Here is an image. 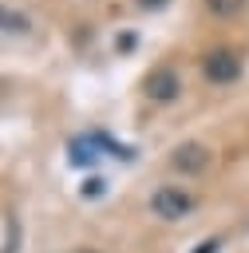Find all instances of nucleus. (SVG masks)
I'll use <instances>...</instances> for the list:
<instances>
[{
	"label": "nucleus",
	"mask_w": 249,
	"mask_h": 253,
	"mask_svg": "<svg viewBox=\"0 0 249 253\" xmlns=\"http://www.w3.org/2000/svg\"><path fill=\"white\" fill-rule=\"evenodd\" d=\"M190 210H194V194L186 186H158L150 194V213L158 221H182L190 217Z\"/></svg>",
	"instance_id": "f257e3e1"
},
{
	"label": "nucleus",
	"mask_w": 249,
	"mask_h": 253,
	"mask_svg": "<svg viewBox=\"0 0 249 253\" xmlns=\"http://www.w3.org/2000/svg\"><path fill=\"white\" fill-rule=\"evenodd\" d=\"M241 55L233 51V47H213V51H206V59H202V71H206V79L209 83H217V87H229V83H237L241 79Z\"/></svg>",
	"instance_id": "f03ea898"
},
{
	"label": "nucleus",
	"mask_w": 249,
	"mask_h": 253,
	"mask_svg": "<svg viewBox=\"0 0 249 253\" xmlns=\"http://www.w3.org/2000/svg\"><path fill=\"white\" fill-rule=\"evenodd\" d=\"M142 95L150 99V103H174L178 95H182V75L170 67V63H162V67H154L146 79H142Z\"/></svg>",
	"instance_id": "7ed1b4c3"
},
{
	"label": "nucleus",
	"mask_w": 249,
	"mask_h": 253,
	"mask_svg": "<svg viewBox=\"0 0 249 253\" xmlns=\"http://www.w3.org/2000/svg\"><path fill=\"white\" fill-rule=\"evenodd\" d=\"M209 162H213V150H209L206 142H182V146H174V154H170V166H174L178 174H186V178L202 174Z\"/></svg>",
	"instance_id": "20e7f679"
},
{
	"label": "nucleus",
	"mask_w": 249,
	"mask_h": 253,
	"mask_svg": "<svg viewBox=\"0 0 249 253\" xmlns=\"http://www.w3.org/2000/svg\"><path fill=\"white\" fill-rule=\"evenodd\" d=\"M99 146H107V138L103 134H79V138H71V166H95L99 162Z\"/></svg>",
	"instance_id": "39448f33"
},
{
	"label": "nucleus",
	"mask_w": 249,
	"mask_h": 253,
	"mask_svg": "<svg viewBox=\"0 0 249 253\" xmlns=\"http://www.w3.org/2000/svg\"><path fill=\"white\" fill-rule=\"evenodd\" d=\"M241 8H245V0H206V12L217 20H233Z\"/></svg>",
	"instance_id": "423d86ee"
},
{
	"label": "nucleus",
	"mask_w": 249,
	"mask_h": 253,
	"mask_svg": "<svg viewBox=\"0 0 249 253\" xmlns=\"http://www.w3.org/2000/svg\"><path fill=\"white\" fill-rule=\"evenodd\" d=\"M134 4H138L142 12H158V8H166L170 0H134Z\"/></svg>",
	"instance_id": "0eeeda50"
},
{
	"label": "nucleus",
	"mask_w": 249,
	"mask_h": 253,
	"mask_svg": "<svg viewBox=\"0 0 249 253\" xmlns=\"http://www.w3.org/2000/svg\"><path fill=\"white\" fill-rule=\"evenodd\" d=\"M99 190H103V182H99V178H91V182L83 186V194H99Z\"/></svg>",
	"instance_id": "6e6552de"
},
{
	"label": "nucleus",
	"mask_w": 249,
	"mask_h": 253,
	"mask_svg": "<svg viewBox=\"0 0 249 253\" xmlns=\"http://www.w3.org/2000/svg\"><path fill=\"white\" fill-rule=\"evenodd\" d=\"M198 253H217V241H202V245H198Z\"/></svg>",
	"instance_id": "1a4fd4ad"
},
{
	"label": "nucleus",
	"mask_w": 249,
	"mask_h": 253,
	"mask_svg": "<svg viewBox=\"0 0 249 253\" xmlns=\"http://www.w3.org/2000/svg\"><path fill=\"white\" fill-rule=\"evenodd\" d=\"M71 253H99V249H71Z\"/></svg>",
	"instance_id": "9d476101"
}]
</instances>
